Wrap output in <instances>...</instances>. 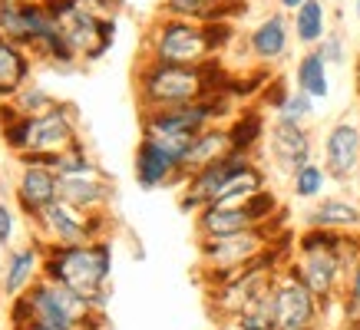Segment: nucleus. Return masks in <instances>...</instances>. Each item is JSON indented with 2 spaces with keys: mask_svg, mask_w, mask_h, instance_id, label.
I'll return each mask as SVG.
<instances>
[{
  "mask_svg": "<svg viewBox=\"0 0 360 330\" xmlns=\"http://www.w3.org/2000/svg\"><path fill=\"white\" fill-rule=\"evenodd\" d=\"M235 44V27L231 20H188L159 13L142 37V60L172 66H205L208 60H219Z\"/></svg>",
  "mask_w": 360,
  "mask_h": 330,
  "instance_id": "1",
  "label": "nucleus"
},
{
  "mask_svg": "<svg viewBox=\"0 0 360 330\" xmlns=\"http://www.w3.org/2000/svg\"><path fill=\"white\" fill-rule=\"evenodd\" d=\"M229 86L231 77L225 73L221 56L208 60L205 66H172V63H155V60H139V66H136V103H139V112L188 106V103L208 99L215 93H229Z\"/></svg>",
  "mask_w": 360,
  "mask_h": 330,
  "instance_id": "2",
  "label": "nucleus"
},
{
  "mask_svg": "<svg viewBox=\"0 0 360 330\" xmlns=\"http://www.w3.org/2000/svg\"><path fill=\"white\" fill-rule=\"evenodd\" d=\"M79 126V110L66 99L44 116H20L13 103H0V143L13 159L50 165L53 155L83 139Z\"/></svg>",
  "mask_w": 360,
  "mask_h": 330,
  "instance_id": "3",
  "label": "nucleus"
},
{
  "mask_svg": "<svg viewBox=\"0 0 360 330\" xmlns=\"http://www.w3.org/2000/svg\"><path fill=\"white\" fill-rule=\"evenodd\" d=\"M360 258V235H338L324 228H304L295 242L291 271L304 281L314 297L328 308L330 301L344 297L347 277Z\"/></svg>",
  "mask_w": 360,
  "mask_h": 330,
  "instance_id": "4",
  "label": "nucleus"
},
{
  "mask_svg": "<svg viewBox=\"0 0 360 330\" xmlns=\"http://www.w3.org/2000/svg\"><path fill=\"white\" fill-rule=\"evenodd\" d=\"M44 277L86 297L96 310H106L112 277V238L83 244H46Z\"/></svg>",
  "mask_w": 360,
  "mask_h": 330,
  "instance_id": "5",
  "label": "nucleus"
},
{
  "mask_svg": "<svg viewBox=\"0 0 360 330\" xmlns=\"http://www.w3.org/2000/svg\"><path fill=\"white\" fill-rule=\"evenodd\" d=\"M229 112H231V96L229 93H215V96L188 103V106L139 112V126H142V136H149V139H155L159 145H165V149L182 162L198 132H205L208 126L225 122Z\"/></svg>",
  "mask_w": 360,
  "mask_h": 330,
  "instance_id": "6",
  "label": "nucleus"
},
{
  "mask_svg": "<svg viewBox=\"0 0 360 330\" xmlns=\"http://www.w3.org/2000/svg\"><path fill=\"white\" fill-rule=\"evenodd\" d=\"M99 314L86 297L73 294L70 287L56 284L50 277H40L30 291L11 301V324H27V320H40V324H53L63 330H83L86 320Z\"/></svg>",
  "mask_w": 360,
  "mask_h": 330,
  "instance_id": "7",
  "label": "nucleus"
},
{
  "mask_svg": "<svg viewBox=\"0 0 360 330\" xmlns=\"http://www.w3.org/2000/svg\"><path fill=\"white\" fill-rule=\"evenodd\" d=\"M50 17L60 23L70 50L79 63H99L116 44V17L79 11L73 0H44Z\"/></svg>",
  "mask_w": 360,
  "mask_h": 330,
  "instance_id": "8",
  "label": "nucleus"
},
{
  "mask_svg": "<svg viewBox=\"0 0 360 330\" xmlns=\"http://www.w3.org/2000/svg\"><path fill=\"white\" fill-rule=\"evenodd\" d=\"M112 231V215L110 211H79L77 205H70L63 198H56L53 205L30 221V235L44 244H83L96 242V238H110Z\"/></svg>",
  "mask_w": 360,
  "mask_h": 330,
  "instance_id": "9",
  "label": "nucleus"
},
{
  "mask_svg": "<svg viewBox=\"0 0 360 330\" xmlns=\"http://www.w3.org/2000/svg\"><path fill=\"white\" fill-rule=\"evenodd\" d=\"M284 225H264V228H248L238 235H221V238H198V261L205 275H225L238 271L255 258H262L278 235H284Z\"/></svg>",
  "mask_w": 360,
  "mask_h": 330,
  "instance_id": "10",
  "label": "nucleus"
},
{
  "mask_svg": "<svg viewBox=\"0 0 360 330\" xmlns=\"http://www.w3.org/2000/svg\"><path fill=\"white\" fill-rule=\"evenodd\" d=\"M324 304L301 277L284 268L274 277V327L278 330H321Z\"/></svg>",
  "mask_w": 360,
  "mask_h": 330,
  "instance_id": "11",
  "label": "nucleus"
},
{
  "mask_svg": "<svg viewBox=\"0 0 360 330\" xmlns=\"http://www.w3.org/2000/svg\"><path fill=\"white\" fill-rule=\"evenodd\" d=\"M11 195H13L17 211L27 221H33L60 198V176H56L50 165L17 159V178H13Z\"/></svg>",
  "mask_w": 360,
  "mask_h": 330,
  "instance_id": "12",
  "label": "nucleus"
},
{
  "mask_svg": "<svg viewBox=\"0 0 360 330\" xmlns=\"http://www.w3.org/2000/svg\"><path fill=\"white\" fill-rule=\"evenodd\" d=\"M321 162L330 172L334 185H350L360 165V122L344 116L330 122L321 136Z\"/></svg>",
  "mask_w": 360,
  "mask_h": 330,
  "instance_id": "13",
  "label": "nucleus"
},
{
  "mask_svg": "<svg viewBox=\"0 0 360 330\" xmlns=\"http://www.w3.org/2000/svg\"><path fill=\"white\" fill-rule=\"evenodd\" d=\"M56 20L50 17L44 0H0V37L11 44L33 50L40 37L50 33Z\"/></svg>",
  "mask_w": 360,
  "mask_h": 330,
  "instance_id": "14",
  "label": "nucleus"
},
{
  "mask_svg": "<svg viewBox=\"0 0 360 330\" xmlns=\"http://www.w3.org/2000/svg\"><path fill=\"white\" fill-rule=\"evenodd\" d=\"M132 176H136V185H139L142 192L179 188L186 182L182 162H179L165 145L149 139V136H142L139 143H136V152H132Z\"/></svg>",
  "mask_w": 360,
  "mask_h": 330,
  "instance_id": "15",
  "label": "nucleus"
},
{
  "mask_svg": "<svg viewBox=\"0 0 360 330\" xmlns=\"http://www.w3.org/2000/svg\"><path fill=\"white\" fill-rule=\"evenodd\" d=\"M264 149H268V159H271L274 169H278L281 176H291V172H297L301 165H307L314 159L317 143H314V132L307 129V126L271 119Z\"/></svg>",
  "mask_w": 360,
  "mask_h": 330,
  "instance_id": "16",
  "label": "nucleus"
},
{
  "mask_svg": "<svg viewBox=\"0 0 360 330\" xmlns=\"http://www.w3.org/2000/svg\"><path fill=\"white\" fill-rule=\"evenodd\" d=\"M291 40H295V30H291V13L284 11H271L264 13L262 20L255 23L248 33H245V46L255 63H262L264 70H271L291 53Z\"/></svg>",
  "mask_w": 360,
  "mask_h": 330,
  "instance_id": "17",
  "label": "nucleus"
},
{
  "mask_svg": "<svg viewBox=\"0 0 360 330\" xmlns=\"http://www.w3.org/2000/svg\"><path fill=\"white\" fill-rule=\"evenodd\" d=\"M44 258H46V244L37 242L30 235V242L20 244V248H11L7 251V261H4V271H0V291L4 297H20L23 291H30L40 277H44Z\"/></svg>",
  "mask_w": 360,
  "mask_h": 330,
  "instance_id": "18",
  "label": "nucleus"
},
{
  "mask_svg": "<svg viewBox=\"0 0 360 330\" xmlns=\"http://www.w3.org/2000/svg\"><path fill=\"white\" fill-rule=\"evenodd\" d=\"M304 228H324L338 235H360V195L330 192L304 215Z\"/></svg>",
  "mask_w": 360,
  "mask_h": 330,
  "instance_id": "19",
  "label": "nucleus"
},
{
  "mask_svg": "<svg viewBox=\"0 0 360 330\" xmlns=\"http://www.w3.org/2000/svg\"><path fill=\"white\" fill-rule=\"evenodd\" d=\"M60 198L77 205L79 211H110L112 198H116V182L106 176V169L99 165L86 176H70V178H60Z\"/></svg>",
  "mask_w": 360,
  "mask_h": 330,
  "instance_id": "20",
  "label": "nucleus"
},
{
  "mask_svg": "<svg viewBox=\"0 0 360 330\" xmlns=\"http://www.w3.org/2000/svg\"><path fill=\"white\" fill-rule=\"evenodd\" d=\"M192 218H195L198 238H221V235H238L248 228H264L255 221L248 205H208Z\"/></svg>",
  "mask_w": 360,
  "mask_h": 330,
  "instance_id": "21",
  "label": "nucleus"
},
{
  "mask_svg": "<svg viewBox=\"0 0 360 330\" xmlns=\"http://www.w3.org/2000/svg\"><path fill=\"white\" fill-rule=\"evenodd\" d=\"M231 152H235V149H231L229 126H225V122L208 126L205 132H198L195 139H192L186 159H182V172H186V178H188L192 172L205 169V165H215V162H221V159H229Z\"/></svg>",
  "mask_w": 360,
  "mask_h": 330,
  "instance_id": "22",
  "label": "nucleus"
},
{
  "mask_svg": "<svg viewBox=\"0 0 360 330\" xmlns=\"http://www.w3.org/2000/svg\"><path fill=\"white\" fill-rule=\"evenodd\" d=\"M33 60L30 50L11 44L0 37V103H11L33 77Z\"/></svg>",
  "mask_w": 360,
  "mask_h": 330,
  "instance_id": "23",
  "label": "nucleus"
},
{
  "mask_svg": "<svg viewBox=\"0 0 360 330\" xmlns=\"http://www.w3.org/2000/svg\"><path fill=\"white\" fill-rule=\"evenodd\" d=\"M229 136H231V149L238 155H255L268 139V112L262 106H245L231 116L229 122Z\"/></svg>",
  "mask_w": 360,
  "mask_h": 330,
  "instance_id": "24",
  "label": "nucleus"
},
{
  "mask_svg": "<svg viewBox=\"0 0 360 330\" xmlns=\"http://www.w3.org/2000/svg\"><path fill=\"white\" fill-rule=\"evenodd\" d=\"M295 89L307 93L314 103H324L330 96V66L317 50H304L295 63Z\"/></svg>",
  "mask_w": 360,
  "mask_h": 330,
  "instance_id": "25",
  "label": "nucleus"
},
{
  "mask_svg": "<svg viewBox=\"0 0 360 330\" xmlns=\"http://www.w3.org/2000/svg\"><path fill=\"white\" fill-rule=\"evenodd\" d=\"M291 30H295V40L304 46V50H314L330 33L328 4H324V0H307L304 7H297V11L291 13Z\"/></svg>",
  "mask_w": 360,
  "mask_h": 330,
  "instance_id": "26",
  "label": "nucleus"
},
{
  "mask_svg": "<svg viewBox=\"0 0 360 330\" xmlns=\"http://www.w3.org/2000/svg\"><path fill=\"white\" fill-rule=\"evenodd\" d=\"M330 185H334V178H330V172L324 169L321 159H311L307 165H301L297 172L288 176V192H291V198L311 202V205L321 202L324 195H330Z\"/></svg>",
  "mask_w": 360,
  "mask_h": 330,
  "instance_id": "27",
  "label": "nucleus"
},
{
  "mask_svg": "<svg viewBox=\"0 0 360 330\" xmlns=\"http://www.w3.org/2000/svg\"><path fill=\"white\" fill-rule=\"evenodd\" d=\"M238 11H241L238 0H162V11L159 13L215 23V20H231V13H238Z\"/></svg>",
  "mask_w": 360,
  "mask_h": 330,
  "instance_id": "28",
  "label": "nucleus"
},
{
  "mask_svg": "<svg viewBox=\"0 0 360 330\" xmlns=\"http://www.w3.org/2000/svg\"><path fill=\"white\" fill-rule=\"evenodd\" d=\"M235 330H278L274 327V281L264 284L248 304L235 314Z\"/></svg>",
  "mask_w": 360,
  "mask_h": 330,
  "instance_id": "29",
  "label": "nucleus"
},
{
  "mask_svg": "<svg viewBox=\"0 0 360 330\" xmlns=\"http://www.w3.org/2000/svg\"><path fill=\"white\" fill-rule=\"evenodd\" d=\"M50 169H53L60 178H70V176H86L93 169H99V162L93 159V152H89L86 139H79V143H73L60 155H53V159H50Z\"/></svg>",
  "mask_w": 360,
  "mask_h": 330,
  "instance_id": "30",
  "label": "nucleus"
},
{
  "mask_svg": "<svg viewBox=\"0 0 360 330\" xmlns=\"http://www.w3.org/2000/svg\"><path fill=\"white\" fill-rule=\"evenodd\" d=\"M11 103H13V110L20 112V116H44V112L53 110L60 99H56L46 86H40V83H33L30 79V83H27V86L11 99Z\"/></svg>",
  "mask_w": 360,
  "mask_h": 330,
  "instance_id": "31",
  "label": "nucleus"
},
{
  "mask_svg": "<svg viewBox=\"0 0 360 330\" xmlns=\"http://www.w3.org/2000/svg\"><path fill=\"white\" fill-rule=\"evenodd\" d=\"M314 99L307 96V93H301V89H291L288 93V99H284L281 106H278V112H274L271 119H284V122H297V126H307L311 122V116H314Z\"/></svg>",
  "mask_w": 360,
  "mask_h": 330,
  "instance_id": "32",
  "label": "nucleus"
},
{
  "mask_svg": "<svg viewBox=\"0 0 360 330\" xmlns=\"http://www.w3.org/2000/svg\"><path fill=\"white\" fill-rule=\"evenodd\" d=\"M314 50L328 60V66H344L350 60L347 56V40H344V33H338V30H330L328 37L314 46Z\"/></svg>",
  "mask_w": 360,
  "mask_h": 330,
  "instance_id": "33",
  "label": "nucleus"
},
{
  "mask_svg": "<svg viewBox=\"0 0 360 330\" xmlns=\"http://www.w3.org/2000/svg\"><path fill=\"white\" fill-rule=\"evenodd\" d=\"M17 218H20L17 205H11V202L0 198V251H11L13 235H17Z\"/></svg>",
  "mask_w": 360,
  "mask_h": 330,
  "instance_id": "34",
  "label": "nucleus"
},
{
  "mask_svg": "<svg viewBox=\"0 0 360 330\" xmlns=\"http://www.w3.org/2000/svg\"><path fill=\"white\" fill-rule=\"evenodd\" d=\"M344 308L350 310V317L360 314V258H357V264H354V271H350V277H347V287H344Z\"/></svg>",
  "mask_w": 360,
  "mask_h": 330,
  "instance_id": "35",
  "label": "nucleus"
},
{
  "mask_svg": "<svg viewBox=\"0 0 360 330\" xmlns=\"http://www.w3.org/2000/svg\"><path fill=\"white\" fill-rule=\"evenodd\" d=\"M13 330H63L53 324H40V320H27V324H13Z\"/></svg>",
  "mask_w": 360,
  "mask_h": 330,
  "instance_id": "36",
  "label": "nucleus"
},
{
  "mask_svg": "<svg viewBox=\"0 0 360 330\" xmlns=\"http://www.w3.org/2000/svg\"><path fill=\"white\" fill-rule=\"evenodd\" d=\"M278 4V11H284V13H295L297 7H304L307 0H274Z\"/></svg>",
  "mask_w": 360,
  "mask_h": 330,
  "instance_id": "37",
  "label": "nucleus"
},
{
  "mask_svg": "<svg viewBox=\"0 0 360 330\" xmlns=\"http://www.w3.org/2000/svg\"><path fill=\"white\" fill-rule=\"evenodd\" d=\"M354 188H357V195H360V165H357V176H354Z\"/></svg>",
  "mask_w": 360,
  "mask_h": 330,
  "instance_id": "38",
  "label": "nucleus"
},
{
  "mask_svg": "<svg viewBox=\"0 0 360 330\" xmlns=\"http://www.w3.org/2000/svg\"><path fill=\"white\" fill-rule=\"evenodd\" d=\"M354 17L360 20V0H354Z\"/></svg>",
  "mask_w": 360,
  "mask_h": 330,
  "instance_id": "39",
  "label": "nucleus"
}]
</instances>
